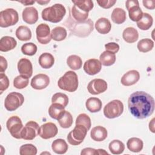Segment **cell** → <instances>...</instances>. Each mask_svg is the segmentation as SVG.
Instances as JSON below:
<instances>
[{"instance_id":"cell-1","label":"cell","mask_w":155,"mask_h":155,"mask_svg":"<svg viewBox=\"0 0 155 155\" xmlns=\"http://www.w3.org/2000/svg\"><path fill=\"white\" fill-rule=\"evenodd\" d=\"M128 110L136 118L142 119L150 116L154 110V99L145 91L133 93L128 100Z\"/></svg>"},{"instance_id":"cell-2","label":"cell","mask_w":155,"mask_h":155,"mask_svg":"<svg viewBox=\"0 0 155 155\" xmlns=\"http://www.w3.org/2000/svg\"><path fill=\"white\" fill-rule=\"evenodd\" d=\"M67 24L65 25L68 27L73 35L79 37H86L93 30V22L90 19L83 22H76L71 18V15L67 20Z\"/></svg>"},{"instance_id":"cell-3","label":"cell","mask_w":155,"mask_h":155,"mask_svg":"<svg viewBox=\"0 0 155 155\" xmlns=\"http://www.w3.org/2000/svg\"><path fill=\"white\" fill-rule=\"evenodd\" d=\"M66 13V9L61 4H55L51 7H47L42 11L41 16L44 21L53 23L61 21Z\"/></svg>"},{"instance_id":"cell-4","label":"cell","mask_w":155,"mask_h":155,"mask_svg":"<svg viewBox=\"0 0 155 155\" xmlns=\"http://www.w3.org/2000/svg\"><path fill=\"white\" fill-rule=\"evenodd\" d=\"M58 87L68 92L75 91L78 87V78L73 71H68L58 81Z\"/></svg>"},{"instance_id":"cell-5","label":"cell","mask_w":155,"mask_h":155,"mask_svg":"<svg viewBox=\"0 0 155 155\" xmlns=\"http://www.w3.org/2000/svg\"><path fill=\"white\" fill-rule=\"evenodd\" d=\"M124 111V104L117 99L113 100L106 104L104 108V114L108 119H114L120 116Z\"/></svg>"},{"instance_id":"cell-6","label":"cell","mask_w":155,"mask_h":155,"mask_svg":"<svg viewBox=\"0 0 155 155\" xmlns=\"http://www.w3.org/2000/svg\"><path fill=\"white\" fill-rule=\"evenodd\" d=\"M19 21L18 13L13 8H7L0 12V27L2 28L14 25Z\"/></svg>"},{"instance_id":"cell-7","label":"cell","mask_w":155,"mask_h":155,"mask_svg":"<svg viewBox=\"0 0 155 155\" xmlns=\"http://www.w3.org/2000/svg\"><path fill=\"white\" fill-rule=\"evenodd\" d=\"M87 131L88 130L84 126L76 125L74 129L68 133L67 139L70 144L72 145H78L84 140Z\"/></svg>"},{"instance_id":"cell-8","label":"cell","mask_w":155,"mask_h":155,"mask_svg":"<svg viewBox=\"0 0 155 155\" xmlns=\"http://www.w3.org/2000/svg\"><path fill=\"white\" fill-rule=\"evenodd\" d=\"M24 102V96L18 92H11L5 97L4 107L7 110L13 111L21 107Z\"/></svg>"},{"instance_id":"cell-9","label":"cell","mask_w":155,"mask_h":155,"mask_svg":"<svg viewBox=\"0 0 155 155\" xmlns=\"http://www.w3.org/2000/svg\"><path fill=\"white\" fill-rule=\"evenodd\" d=\"M6 127L10 134L15 138L20 139L21 132L24 128L21 119L17 116H11L6 122Z\"/></svg>"},{"instance_id":"cell-10","label":"cell","mask_w":155,"mask_h":155,"mask_svg":"<svg viewBox=\"0 0 155 155\" xmlns=\"http://www.w3.org/2000/svg\"><path fill=\"white\" fill-rule=\"evenodd\" d=\"M125 7L128 11L129 18L131 21L137 22L142 18L143 13L139 7L138 1L128 0L125 2Z\"/></svg>"},{"instance_id":"cell-11","label":"cell","mask_w":155,"mask_h":155,"mask_svg":"<svg viewBox=\"0 0 155 155\" xmlns=\"http://www.w3.org/2000/svg\"><path fill=\"white\" fill-rule=\"evenodd\" d=\"M39 127L37 122L30 120L26 123L21 132V137L24 140H31L39 135Z\"/></svg>"},{"instance_id":"cell-12","label":"cell","mask_w":155,"mask_h":155,"mask_svg":"<svg viewBox=\"0 0 155 155\" xmlns=\"http://www.w3.org/2000/svg\"><path fill=\"white\" fill-rule=\"evenodd\" d=\"M36 38L38 41L42 44H47L51 39L50 29L47 24H41L36 29Z\"/></svg>"},{"instance_id":"cell-13","label":"cell","mask_w":155,"mask_h":155,"mask_svg":"<svg viewBox=\"0 0 155 155\" xmlns=\"http://www.w3.org/2000/svg\"><path fill=\"white\" fill-rule=\"evenodd\" d=\"M107 89V83L102 79H94L87 85L88 91L93 95L99 94L105 92Z\"/></svg>"},{"instance_id":"cell-14","label":"cell","mask_w":155,"mask_h":155,"mask_svg":"<svg viewBox=\"0 0 155 155\" xmlns=\"http://www.w3.org/2000/svg\"><path fill=\"white\" fill-rule=\"evenodd\" d=\"M58 132V129L55 124L53 122H47L40 127L39 135L44 139H48L56 136Z\"/></svg>"},{"instance_id":"cell-15","label":"cell","mask_w":155,"mask_h":155,"mask_svg":"<svg viewBox=\"0 0 155 155\" xmlns=\"http://www.w3.org/2000/svg\"><path fill=\"white\" fill-rule=\"evenodd\" d=\"M50 84V78L45 74H38L35 75L31 80L30 85L35 90H42L45 88Z\"/></svg>"},{"instance_id":"cell-16","label":"cell","mask_w":155,"mask_h":155,"mask_svg":"<svg viewBox=\"0 0 155 155\" xmlns=\"http://www.w3.org/2000/svg\"><path fill=\"white\" fill-rule=\"evenodd\" d=\"M83 68L87 74L94 75L100 72L102 68V64L97 59H90L85 62Z\"/></svg>"},{"instance_id":"cell-17","label":"cell","mask_w":155,"mask_h":155,"mask_svg":"<svg viewBox=\"0 0 155 155\" xmlns=\"http://www.w3.org/2000/svg\"><path fill=\"white\" fill-rule=\"evenodd\" d=\"M18 70L21 75L30 78L33 74V66L31 61L26 58L21 59L18 62Z\"/></svg>"},{"instance_id":"cell-18","label":"cell","mask_w":155,"mask_h":155,"mask_svg":"<svg viewBox=\"0 0 155 155\" xmlns=\"http://www.w3.org/2000/svg\"><path fill=\"white\" fill-rule=\"evenodd\" d=\"M23 21L28 24H34L38 21V12L36 8L33 7H26L22 13Z\"/></svg>"},{"instance_id":"cell-19","label":"cell","mask_w":155,"mask_h":155,"mask_svg":"<svg viewBox=\"0 0 155 155\" xmlns=\"http://www.w3.org/2000/svg\"><path fill=\"white\" fill-rule=\"evenodd\" d=\"M139 79V73L137 70H132L128 71L122 76L120 82L124 86H131L137 82Z\"/></svg>"},{"instance_id":"cell-20","label":"cell","mask_w":155,"mask_h":155,"mask_svg":"<svg viewBox=\"0 0 155 155\" xmlns=\"http://www.w3.org/2000/svg\"><path fill=\"white\" fill-rule=\"evenodd\" d=\"M17 45V42L13 37L5 36L0 40V51L7 52L14 49Z\"/></svg>"},{"instance_id":"cell-21","label":"cell","mask_w":155,"mask_h":155,"mask_svg":"<svg viewBox=\"0 0 155 155\" xmlns=\"http://www.w3.org/2000/svg\"><path fill=\"white\" fill-rule=\"evenodd\" d=\"M107 130L102 126H96L92 128L90 132L91 138L97 142H101L104 140L107 137Z\"/></svg>"},{"instance_id":"cell-22","label":"cell","mask_w":155,"mask_h":155,"mask_svg":"<svg viewBox=\"0 0 155 155\" xmlns=\"http://www.w3.org/2000/svg\"><path fill=\"white\" fill-rule=\"evenodd\" d=\"M94 27L98 33L105 35L110 31L111 24L108 19L105 18H101L97 20Z\"/></svg>"},{"instance_id":"cell-23","label":"cell","mask_w":155,"mask_h":155,"mask_svg":"<svg viewBox=\"0 0 155 155\" xmlns=\"http://www.w3.org/2000/svg\"><path fill=\"white\" fill-rule=\"evenodd\" d=\"M122 38L127 43H134L138 39L139 33L136 28L132 27H129L123 31Z\"/></svg>"},{"instance_id":"cell-24","label":"cell","mask_w":155,"mask_h":155,"mask_svg":"<svg viewBox=\"0 0 155 155\" xmlns=\"http://www.w3.org/2000/svg\"><path fill=\"white\" fill-rule=\"evenodd\" d=\"M85 106L87 109L91 113H97L99 111L102 106V103L97 97H90L88 98L86 102H85Z\"/></svg>"},{"instance_id":"cell-25","label":"cell","mask_w":155,"mask_h":155,"mask_svg":"<svg viewBox=\"0 0 155 155\" xmlns=\"http://www.w3.org/2000/svg\"><path fill=\"white\" fill-rule=\"evenodd\" d=\"M51 148L55 153L63 154L67 151L68 146L65 140L62 139H57L52 142Z\"/></svg>"},{"instance_id":"cell-26","label":"cell","mask_w":155,"mask_h":155,"mask_svg":"<svg viewBox=\"0 0 155 155\" xmlns=\"http://www.w3.org/2000/svg\"><path fill=\"white\" fill-rule=\"evenodd\" d=\"M39 64L41 67L45 69L51 68L54 63L53 56L49 53H44L39 58Z\"/></svg>"},{"instance_id":"cell-27","label":"cell","mask_w":155,"mask_h":155,"mask_svg":"<svg viewBox=\"0 0 155 155\" xmlns=\"http://www.w3.org/2000/svg\"><path fill=\"white\" fill-rule=\"evenodd\" d=\"M143 146V141L137 137H131L127 142V147L128 149L134 153L140 152Z\"/></svg>"},{"instance_id":"cell-28","label":"cell","mask_w":155,"mask_h":155,"mask_svg":"<svg viewBox=\"0 0 155 155\" xmlns=\"http://www.w3.org/2000/svg\"><path fill=\"white\" fill-rule=\"evenodd\" d=\"M65 107L58 103H52L48 108L50 116L56 120H58L65 111Z\"/></svg>"},{"instance_id":"cell-29","label":"cell","mask_w":155,"mask_h":155,"mask_svg":"<svg viewBox=\"0 0 155 155\" xmlns=\"http://www.w3.org/2000/svg\"><path fill=\"white\" fill-rule=\"evenodd\" d=\"M111 18L116 24H121L126 20V12L121 8H115L111 13Z\"/></svg>"},{"instance_id":"cell-30","label":"cell","mask_w":155,"mask_h":155,"mask_svg":"<svg viewBox=\"0 0 155 155\" xmlns=\"http://www.w3.org/2000/svg\"><path fill=\"white\" fill-rule=\"evenodd\" d=\"M16 36L22 41H27L31 38V31L30 29L25 25H21L16 30Z\"/></svg>"},{"instance_id":"cell-31","label":"cell","mask_w":155,"mask_h":155,"mask_svg":"<svg viewBox=\"0 0 155 155\" xmlns=\"http://www.w3.org/2000/svg\"><path fill=\"white\" fill-rule=\"evenodd\" d=\"M153 22V17L150 14L144 13L142 18L137 22V25L142 30H147L152 26Z\"/></svg>"},{"instance_id":"cell-32","label":"cell","mask_w":155,"mask_h":155,"mask_svg":"<svg viewBox=\"0 0 155 155\" xmlns=\"http://www.w3.org/2000/svg\"><path fill=\"white\" fill-rule=\"evenodd\" d=\"M115 54L111 53L107 51H104L99 56V61L101 64L104 66H111L115 63L116 61Z\"/></svg>"},{"instance_id":"cell-33","label":"cell","mask_w":155,"mask_h":155,"mask_svg":"<svg viewBox=\"0 0 155 155\" xmlns=\"http://www.w3.org/2000/svg\"><path fill=\"white\" fill-rule=\"evenodd\" d=\"M67 35V30L62 27H56L51 31V38L56 41L64 40Z\"/></svg>"},{"instance_id":"cell-34","label":"cell","mask_w":155,"mask_h":155,"mask_svg":"<svg viewBox=\"0 0 155 155\" xmlns=\"http://www.w3.org/2000/svg\"><path fill=\"white\" fill-rule=\"evenodd\" d=\"M58 121L61 127L63 128H68L72 125L73 119L71 114L65 110Z\"/></svg>"},{"instance_id":"cell-35","label":"cell","mask_w":155,"mask_h":155,"mask_svg":"<svg viewBox=\"0 0 155 155\" xmlns=\"http://www.w3.org/2000/svg\"><path fill=\"white\" fill-rule=\"evenodd\" d=\"M71 15L74 21L76 22H83L87 19L88 13L79 10L75 5H74L71 10Z\"/></svg>"},{"instance_id":"cell-36","label":"cell","mask_w":155,"mask_h":155,"mask_svg":"<svg viewBox=\"0 0 155 155\" xmlns=\"http://www.w3.org/2000/svg\"><path fill=\"white\" fill-rule=\"evenodd\" d=\"M71 2L79 10L86 13L91 11L94 7L93 2L91 0H72Z\"/></svg>"},{"instance_id":"cell-37","label":"cell","mask_w":155,"mask_h":155,"mask_svg":"<svg viewBox=\"0 0 155 155\" xmlns=\"http://www.w3.org/2000/svg\"><path fill=\"white\" fill-rule=\"evenodd\" d=\"M108 148L110 152L113 154H122L125 150V145L119 140H113L110 142Z\"/></svg>"},{"instance_id":"cell-38","label":"cell","mask_w":155,"mask_h":155,"mask_svg":"<svg viewBox=\"0 0 155 155\" xmlns=\"http://www.w3.org/2000/svg\"><path fill=\"white\" fill-rule=\"evenodd\" d=\"M154 47V42L149 38L140 40L137 45L138 50L142 53H147L151 51Z\"/></svg>"},{"instance_id":"cell-39","label":"cell","mask_w":155,"mask_h":155,"mask_svg":"<svg viewBox=\"0 0 155 155\" xmlns=\"http://www.w3.org/2000/svg\"><path fill=\"white\" fill-rule=\"evenodd\" d=\"M67 64L71 69L78 70L82 67V61L79 56L73 54L68 57L67 59Z\"/></svg>"},{"instance_id":"cell-40","label":"cell","mask_w":155,"mask_h":155,"mask_svg":"<svg viewBox=\"0 0 155 155\" xmlns=\"http://www.w3.org/2000/svg\"><path fill=\"white\" fill-rule=\"evenodd\" d=\"M76 125H81L87 128L88 131L91 126V119L85 113H81L78 115L76 119Z\"/></svg>"},{"instance_id":"cell-41","label":"cell","mask_w":155,"mask_h":155,"mask_svg":"<svg viewBox=\"0 0 155 155\" xmlns=\"http://www.w3.org/2000/svg\"><path fill=\"white\" fill-rule=\"evenodd\" d=\"M29 83V78L22 75L16 76L13 80V85L17 89L25 88Z\"/></svg>"},{"instance_id":"cell-42","label":"cell","mask_w":155,"mask_h":155,"mask_svg":"<svg viewBox=\"0 0 155 155\" xmlns=\"http://www.w3.org/2000/svg\"><path fill=\"white\" fill-rule=\"evenodd\" d=\"M19 154L21 155H36L37 154V148L33 144H24L21 146Z\"/></svg>"},{"instance_id":"cell-43","label":"cell","mask_w":155,"mask_h":155,"mask_svg":"<svg viewBox=\"0 0 155 155\" xmlns=\"http://www.w3.org/2000/svg\"><path fill=\"white\" fill-rule=\"evenodd\" d=\"M51 102L58 103L65 107L68 104V97L64 93H56L52 96Z\"/></svg>"},{"instance_id":"cell-44","label":"cell","mask_w":155,"mask_h":155,"mask_svg":"<svg viewBox=\"0 0 155 155\" xmlns=\"http://www.w3.org/2000/svg\"><path fill=\"white\" fill-rule=\"evenodd\" d=\"M21 51L25 55L33 56L37 51V46L32 42L25 43L22 45Z\"/></svg>"},{"instance_id":"cell-45","label":"cell","mask_w":155,"mask_h":155,"mask_svg":"<svg viewBox=\"0 0 155 155\" xmlns=\"http://www.w3.org/2000/svg\"><path fill=\"white\" fill-rule=\"evenodd\" d=\"M9 86V80L7 76L3 73H0V92L1 94L7 90Z\"/></svg>"},{"instance_id":"cell-46","label":"cell","mask_w":155,"mask_h":155,"mask_svg":"<svg viewBox=\"0 0 155 155\" xmlns=\"http://www.w3.org/2000/svg\"><path fill=\"white\" fill-rule=\"evenodd\" d=\"M105 48L106 49V51H109L111 53L115 54L119 50V45L116 42H108L105 45Z\"/></svg>"},{"instance_id":"cell-47","label":"cell","mask_w":155,"mask_h":155,"mask_svg":"<svg viewBox=\"0 0 155 155\" xmlns=\"http://www.w3.org/2000/svg\"><path fill=\"white\" fill-rule=\"evenodd\" d=\"M116 2V0H101L97 1V3L98 5L102 8L107 9L113 7L115 3Z\"/></svg>"},{"instance_id":"cell-48","label":"cell","mask_w":155,"mask_h":155,"mask_svg":"<svg viewBox=\"0 0 155 155\" xmlns=\"http://www.w3.org/2000/svg\"><path fill=\"white\" fill-rule=\"evenodd\" d=\"M81 155H88V154H90V155H97L98 154L97 153V150L92 148H84L81 153Z\"/></svg>"},{"instance_id":"cell-49","label":"cell","mask_w":155,"mask_h":155,"mask_svg":"<svg viewBox=\"0 0 155 155\" xmlns=\"http://www.w3.org/2000/svg\"><path fill=\"white\" fill-rule=\"evenodd\" d=\"M143 5V6L148 8V9H150V10H153L155 8V1L154 0H143L142 1Z\"/></svg>"},{"instance_id":"cell-50","label":"cell","mask_w":155,"mask_h":155,"mask_svg":"<svg viewBox=\"0 0 155 155\" xmlns=\"http://www.w3.org/2000/svg\"><path fill=\"white\" fill-rule=\"evenodd\" d=\"M7 68V61L2 56H0V72L3 73Z\"/></svg>"},{"instance_id":"cell-51","label":"cell","mask_w":155,"mask_h":155,"mask_svg":"<svg viewBox=\"0 0 155 155\" xmlns=\"http://www.w3.org/2000/svg\"><path fill=\"white\" fill-rule=\"evenodd\" d=\"M149 128L151 132L154 133V118H153L151 122L149 123Z\"/></svg>"},{"instance_id":"cell-52","label":"cell","mask_w":155,"mask_h":155,"mask_svg":"<svg viewBox=\"0 0 155 155\" xmlns=\"http://www.w3.org/2000/svg\"><path fill=\"white\" fill-rule=\"evenodd\" d=\"M20 3H22L24 5H32L33 4L35 1H18Z\"/></svg>"},{"instance_id":"cell-53","label":"cell","mask_w":155,"mask_h":155,"mask_svg":"<svg viewBox=\"0 0 155 155\" xmlns=\"http://www.w3.org/2000/svg\"><path fill=\"white\" fill-rule=\"evenodd\" d=\"M97 153H98L99 155H101V154H108V153L105 150H103V149H97Z\"/></svg>"},{"instance_id":"cell-54","label":"cell","mask_w":155,"mask_h":155,"mask_svg":"<svg viewBox=\"0 0 155 155\" xmlns=\"http://www.w3.org/2000/svg\"><path fill=\"white\" fill-rule=\"evenodd\" d=\"M36 2L41 4V5H45L48 3H49L50 1L49 0L48 1H37Z\"/></svg>"}]
</instances>
